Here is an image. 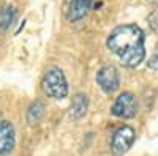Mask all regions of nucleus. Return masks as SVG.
I'll use <instances>...</instances> for the list:
<instances>
[{
    "label": "nucleus",
    "instance_id": "nucleus-1",
    "mask_svg": "<svg viewBox=\"0 0 158 156\" xmlns=\"http://www.w3.org/2000/svg\"><path fill=\"white\" fill-rule=\"evenodd\" d=\"M146 35L136 24H125L115 27L109 38L108 47L120 58L123 66L135 68L142 63L146 57Z\"/></svg>",
    "mask_w": 158,
    "mask_h": 156
},
{
    "label": "nucleus",
    "instance_id": "nucleus-2",
    "mask_svg": "<svg viewBox=\"0 0 158 156\" xmlns=\"http://www.w3.org/2000/svg\"><path fill=\"white\" fill-rule=\"evenodd\" d=\"M43 90L51 98L63 99L68 95V82L60 68H51L43 77Z\"/></svg>",
    "mask_w": 158,
    "mask_h": 156
},
{
    "label": "nucleus",
    "instance_id": "nucleus-3",
    "mask_svg": "<svg viewBox=\"0 0 158 156\" xmlns=\"http://www.w3.org/2000/svg\"><path fill=\"white\" fill-rule=\"evenodd\" d=\"M138 109H139V104H138L136 96L131 92H123L114 101L111 112L118 118H133L138 114Z\"/></svg>",
    "mask_w": 158,
    "mask_h": 156
},
{
    "label": "nucleus",
    "instance_id": "nucleus-4",
    "mask_svg": "<svg viewBox=\"0 0 158 156\" xmlns=\"http://www.w3.org/2000/svg\"><path fill=\"white\" fill-rule=\"evenodd\" d=\"M135 139H136V131L131 126L123 125L120 128H117L114 131V134H112V139H111L112 153L117 154V156L127 153L131 148V145H133Z\"/></svg>",
    "mask_w": 158,
    "mask_h": 156
},
{
    "label": "nucleus",
    "instance_id": "nucleus-5",
    "mask_svg": "<svg viewBox=\"0 0 158 156\" xmlns=\"http://www.w3.org/2000/svg\"><path fill=\"white\" fill-rule=\"evenodd\" d=\"M94 3L95 0H65V6H63L65 19L68 22H77L84 19L90 13Z\"/></svg>",
    "mask_w": 158,
    "mask_h": 156
},
{
    "label": "nucleus",
    "instance_id": "nucleus-6",
    "mask_svg": "<svg viewBox=\"0 0 158 156\" xmlns=\"http://www.w3.org/2000/svg\"><path fill=\"white\" fill-rule=\"evenodd\" d=\"M97 82L100 85V88L106 93H114L115 90L120 85V74L118 70L112 65H106L98 70L97 73Z\"/></svg>",
    "mask_w": 158,
    "mask_h": 156
},
{
    "label": "nucleus",
    "instance_id": "nucleus-7",
    "mask_svg": "<svg viewBox=\"0 0 158 156\" xmlns=\"http://www.w3.org/2000/svg\"><path fill=\"white\" fill-rule=\"evenodd\" d=\"M16 145V131L15 126L8 120L0 122V156H6L15 150Z\"/></svg>",
    "mask_w": 158,
    "mask_h": 156
},
{
    "label": "nucleus",
    "instance_id": "nucleus-8",
    "mask_svg": "<svg viewBox=\"0 0 158 156\" xmlns=\"http://www.w3.org/2000/svg\"><path fill=\"white\" fill-rule=\"evenodd\" d=\"M18 18V10L13 5H3L0 10V29L8 30Z\"/></svg>",
    "mask_w": 158,
    "mask_h": 156
},
{
    "label": "nucleus",
    "instance_id": "nucleus-9",
    "mask_svg": "<svg viewBox=\"0 0 158 156\" xmlns=\"http://www.w3.org/2000/svg\"><path fill=\"white\" fill-rule=\"evenodd\" d=\"M87 107H89L87 95H77L73 99V104H71V115L74 117V118H81V117L85 115Z\"/></svg>",
    "mask_w": 158,
    "mask_h": 156
},
{
    "label": "nucleus",
    "instance_id": "nucleus-10",
    "mask_svg": "<svg viewBox=\"0 0 158 156\" xmlns=\"http://www.w3.org/2000/svg\"><path fill=\"white\" fill-rule=\"evenodd\" d=\"M43 114H44V106L40 101H35L32 106L29 107V110H27V120H29V123L30 125L38 123L40 118L43 117Z\"/></svg>",
    "mask_w": 158,
    "mask_h": 156
},
{
    "label": "nucleus",
    "instance_id": "nucleus-11",
    "mask_svg": "<svg viewBox=\"0 0 158 156\" xmlns=\"http://www.w3.org/2000/svg\"><path fill=\"white\" fill-rule=\"evenodd\" d=\"M149 22H150V27L153 29V32H158V11L156 10L149 16Z\"/></svg>",
    "mask_w": 158,
    "mask_h": 156
},
{
    "label": "nucleus",
    "instance_id": "nucleus-12",
    "mask_svg": "<svg viewBox=\"0 0 158 156\" xmlns=\"http://www.w3.org/2000/svg\"><path fill=\"white\" fill-rule=\"evenodd\" d=\"M149 68H152L153 71H156V70H158V49H155L153 55H152V57H150V60H149Z\"/></svg>",
    "mask_w": 158,
    "mask_h": 156
},
{
    "label": "nucleus",
    "instance_id": "nucleus-13",
    "mask_svg": "<svg viewBox=\"0 0 158 156\" xmlns=\"http://www.w3.org/2000/svg\"><path fill=\"white\" fill-rule=\"evenodd\" d=\"M149 2H153V3H155V2H156V0H149Z\"/></svg>",
    "mask_w": 158,
    "mask_h": 156
}]
</instances>
